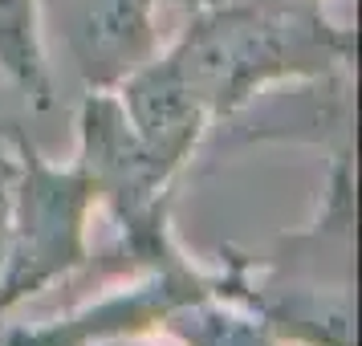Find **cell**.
<instances>
[{
  "label": "cell",
  "instance_id": "cell-7",
  "mask_svg": "<svg viewBox=\"0 0 362 346\" xmlns=\"http://www.w3.org/2000/svg\"><path fill=\"white\" fill-rule=\"evenodd\" d=\"M0 82L13 86L33 110H49L57 102L37 0H0Z\"/></svg>",
  "mask_w": 362,
  "mask_h": 346
},
{
  "label": "cell",
  "instance_id": "cell-6",
  "mask_svg": "<svg viewBox=\"0 0 362 346\" xmlns=\"http://www.w3.org/2000/svg\"><path fill=\"white\" fill-rule=\"evenodd\" d=\"M159 334L171 338L175 346H281L273 326L264 322V313L224 285V273H220L216 289L183 301L175 313H167Z\"/></svg>",
  "mask_w": 362,
  "mask_h": 346
},
{
  "label": "cell",
  "instance_id": "cell-5",
  "mask_svg": "<svg viewBox=\"0 0 362 346\" xmlns=\"http://www.w3.org/2000/svg\"><path fill=\"white\" fill-rule=\"evenodd\" d=\"M204 4L212 0H37V17L41 37H57L86 90H115L163 50L167 8L196 13Z\"/></svg>",
  "mask_w": 362,
  "mask_h": 346
},
{
  "label": "cell",
  "instance_id": "cell-1",
  "mask_svg": "<svg viewBox=\"0 0 362 346\" xmlns=\"http://www.w3.org/2000/svg\"><path fill=\"white\" fill-rule=\"evenodd\" d=\"M354 57L358 33L329 17L326 0H212L159 50V66L216 127L273 86L350 82Z\"/></svg>",
  "mask_w": 362,
  "mask_h": 346
},
{
  "label": "cell",
  "instance_id": "cell-3",
  "mask_svg": "<svg viewBox=\"0 0 362 346\" xmlns=\"http://www.w3.org/2000/svg\"><path fill=\"white\" fill-rule=\"evenodd\" d=\"M8 196L0 232V313L41 297L94 261V192L78 163H53L25 127H4Z\"/></svg>",
  "mask_w": 362,
  "mask_h": 346
},
{
  "label": "cell",
  "instance_id": "cell-8",
  "mask_svg": "<svg viewBox=\"0 0 362 346\" xmlns=\"http://www.w3.org/2000/svg\"><path fill=\"white\" fill-rule=\"evenodd\" d=\"M82 346H159L151 334H115V338H94V342Z\"/></svg>",
  "mask_w": 362,
  "mask_h": 346
},
{
  "label": "cell",
  "instance_id": "cell-2",
  "mask_svg": "<svg viewBox=\"0 0 362 346\" xmlns=\"http://www.w3.org/2000/svg\"><path fill=\"white\" fill-rule=\"evenodd\" d=\"M224 285L264 313L281 346H354V167L334 155L326 192L305 229L285 232L273 257L224 248Z\"/></svg>",
  "mask_w": 362,
  "mask_h": 346
},
{
  "label": "cell",
  "instance_id": "cell-4",
  "mask_svg": "<svg viewBox=\"0 0 362 346\" xmlns=\"http://www.w3.org/2000/svg\"><path fill=\"white\" fill-rule=\"evenodd\" d=\"M220 285V265H199L187 253H171L167 261L122 273L115 289H102L82 306H74L62 318L8 326L0 334V346H82L94 338L115 334H159L167 313H175L183 301L208 294Z\"/></svg>",
  "mask_w": 362,
  "mask_h": 346
}]
</instances>
